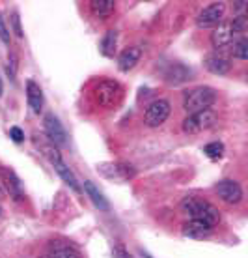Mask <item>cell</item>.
Here are the masks:
<instances>
[{
    "label": "cell",
    "mask_w": 248,
    "mask_h": 258,
    "mask_svg": "<svg viewBox=\"0 0 248 258\" xmlns=\"http://www.w3.org/2000/svg\"><path fill=\"white\" fill-rule=\"evenodd\" d=\"M10 135H12L13 142H17V144L25 141V133H23L19 127H12V129H10Z\"/></svg>",
    "instance_id": "cell-28"
},
{
    "label": "cell",
    "mask_w": 248,
    "mask_h": 258,
    "mask_svg": "<svg viewBox=\"0 0 248 258\" xmlns=\"http://www.w3.org/2000/svg\"><path fill=\"white\" fill-rule=\"evenodd\" d=\"M0 215H2V208H0Z\"/></svg>",
    "instance_id": "cell-33"
},
{
    "label": "cell",
    "mask_w": 248,
    "mask_h": 258,
    "mask_svg": "<svg viewBox=\"0 0 248 258\" xmlns=\"http://www.w3.org/2000/svg\"><path fill=\"white\" fill-rule=\"evenodd\" d=\"M0 39H2V43H4V45L10 47L12 38H10V30H8L6 21H4V17H2V13H0Z\"/></svg>",
    "instance_id": "cell-25"
},
{
    "label": "cell",
    "mask_w": 248,
    "mask_h": 258,
    "mask_svg": "<svg viewBox=\"0 0 248 258\" xmlns=\"http://www.w3.org/2000/svg\"><path fill=\"white\" fill-rule=\"evenodd\" d=\"M218 199L224 200L226 204H239L242 200V187L235 180H222L216 183L215 187Z\"/></svg>",
    "instance_id": "cell-9"
},
{
    "label": "cell",
    "mask_w": 248,
    "mask_h": 258,
    "mask_svg": "<svg viewBox=\"0 0 248 258\" xmlns=\"http://www.w3.org/2000/svg\"><path fill=\"white\" fill-rule=\"evenodd\" d=\"M116 41H118V34H116V30H108L101 41V51L105 56H114Z\"/></svg>",
    "instance_id": "cell-21"
},
{
    "label": "cell",
    "mask_w": 248,
    "mask_h": 258,
    "mask_svg": "<svg viewBox=\"0 0 248 258\" xmlns=\"http://www.w3.org/2000/svg\"><path fill=\"white\" fill-rule=\"evenodd\" d=\"M49 258H82V254L71 245H52Z\"/></svg>",
    "instance_id": "cell-20"
},
{
    "label": "cell",
    "mask_w": 248,
    "mask_h": 258,
    "mask_svg": "<svg viewBox=\"0 0 248 258\" xmlns=\"http://www.w3.org/2000/svg\"><path fill=\"white\" fill-rule=\"evenodd\" d=\"M192 77V70L191 68H187L183 64H174L168 68V71L164 73V79L168 84H174V86H178V84H183L187 81H191Z\"/></svg>",
    "instance_id": "cell-12"
},
{
    "label": "cell",
    "mask_w": 248,
    "mask_h": 258,
    "mask_svg": "<svg viewBox=\"0 0 248 258\" xmlns=\"http://www.w3.org/2000/svg\"><path fill=\"white\" fill-rule=\"evenodd\" d=\"M216 123V112L211 109L200 110V112H194V114H189L183 122V131L189 133V135H196V133H202V131H207Z\"/></svg>",
    "instance_id": "cell-4"
},
{
    "label": "cell",
    "mask_w": 248,
    "mask_h": 258,
    "mask_svg": "<svg viewBox=\"0 0 248 258\" xmlns=\"http://www.w3.org/2000/svg\"><path fill=\"white\" fill-rule=\"evenodd\" d=\"M224 13H226V4L224 2H213L207 8H204L202 12L198 13L196 25L200 28H216L222 23Z\"/></svg>",
    "instance_id": "cell-6"
},
{
    "label": "cell",
    "mask_w": 248,
    "mask_h": 258,
    "mask_svg": "<svg viewBox=\"0 0 248 258\" xmlns=\"http://www.w3.org/2000/svg\"><path fill=\"white\" fill-rule=\"evenodd\" d=\"M233 41H235V34L231 32L229 23H220V25L215 28V32L211 34V43H213V47L218 49V51L231 47Z\"/></svg>",
    "instance_id": "cell-10"
},
{
    "label": "cell",
    "mask_w": 248,
    "mask_h": 258,
    "mask_svg": "<svg viewBox=\"0 0 248 258\" xmlns=\"http://www.w3.org/2000/svg\"><path fill=\"white\" fill-rule=\"evenodd\" d=\"M142 254H144V258H151L149 254H147V252H142Z\"/></svg>",
    "instance_id": "cell-32"
},
{
    "label": "cell",
    "mask_w": 248,
    "mask_h": 258,
    "mask_svg": "<svg viewBox=\"0 0 248 258\" xmlns=\"http://www.w3.org/2000/svg\"><path fill=\"white\" fill-rule=\"evenodd\" d=\"M2 180H4V185L6 189L10 191L15 200H21L23 199V187H21V181L17 180V176L13 174L12 170H2Z\"/></svg>",
    "instance_id": "cell-19"
},
{
    "label": "cell",
    "mask_w": 248,
    "mask_h": 258,
    "mask_svg": "<svg viewBox=\"0 0 248 258\" xmlns=\"http://www.w3.org/2000/svg\"><path fill=\"white\" fill-rule=\"evenodd\" d=\"M216 101V92L209 86H196L185 94L183 97V109L189 114L200 112V110L211 109Z\"/></svg>",
    "instance_id": "cell-2"
},
{
    "label": "cell",
    "mask_w": 248,
    "mask_h": 258,
    "mask_svg": "<svg viewBox=\"0 0 248 258\" xmlns=\"http://www.w3.org/2000/svg\"><path fill=\"white\" fill-rule=\"evenodd\" d=\"M84 191L88 193V197L92 199V202H94V204H96V206L99 208L101 212H108V210H110V204H108V200L105 199V195H103L101 191L96 187V183H94V181H90V180L84 181Z\"/></svg>",
    "instance_id": "cell-18"
},
{
    "label": "cell",
    "mask_w": 248,
    "mask_h": 258,
    "mask_svg": "<svg viewBox=\"0 0 248 258\" xmlns=\"http://www.w3.org/2000/svg\"><path fill=\"white\" fill-rule=\"evenodd\" d=\"M114 258H133L123 247H114Z\"/></svg>",
    "instance_id": "cell-29"
},
{
    "label": "cell",
    "mask_w": 248,
    "mask_h": 258,
    "mask_svg": "<svg viewBox=\"0 0 248 258\" xmlns=\"http://www.w3.org/2000/svg\"><path fill=\"white\" fill-rule=\"evenodd\" d=\"M43 123H45V133H47V137L51 139V142L54 146H60V148L67 146V131L62 125L60 118L54 116L52 112H49V114H45Z\"/></svg>",
    "instance_id": "cell-7"
},
{
    "label": "cell",
    "mask_w": 248,
    "mask_h": 258,
    "mask_svg": "<svg viewBox=\"0 0 248 258\" xmlns=\"http://www.w3.org/2000/svg\"><path fill=\"white\" fill-rule=\"evenodd\" d=\"M204 152L207 154L209 159H220L224 155V144L222 142H209L204 148Z\"/></svg>",
    "instance_id": "cell-24"
},
{
    "label": "cell",
    "mask_w": 248,
    "mask_h": 258,
    "mask_svg": "<svg viewBox=\"0 0 248 258\" xmlns=\"http://www.w3.org/2000/svg\"><path fill=\"white\" fill-rule=\"evenodd\" d=\"M183 236L185 238H192V239H204V238H209L211 232H213V226L205 225L202 221H189V223H185L183 225Z\"/></svg>",
    "instance_id": "cell-11"
},
{
    "label": "cell",
    "mask_w": 248,
    "mask_h": 258,
    "mask_svg": "<svg viewBox=\"0 0 248 258\" xmlns=\"http://www.w3.org/2000/svg\"><path fill=\"white\" fill-rule=\"evenodd\" d=\"M244 4H246V2H242V0H241V2H235V8L241 12V10H244Z\"/></svg>",
    "instance_id": "cell-30"
},
{
    "label": "cell",
    "mask_w": 248,
    "mask_h": 258,
    "mask_svg": "<svg viewBox=\"0 0 248 258\" xmlns=\"http://www.w3.org/2000/svg\"><path fill=\"white\" fill-rule=\"evenodd\" d=\"M97 170L105 178L114 181H127L131 178H134V174H136V170L133 167L123 165V163H101V165H97Z\"/></svg>",
    "instance_id": "cell-8"
},
{
    "label": "cell",
    "mask_w": 248,
    "mask_h": 258,
    "mask_svg": "<svg viewBox=\"0 0 248 258\" xmlns=\"http://www.w3.org/2000/svg\"><path fill=\"white\" fill-rule=\"evenodd\" d=\"M121 84L112 81V79H101L94 86V99L97 105H101L105 109H112L120 103L121 99Z\"/></svg>",
    "instance_id": "cell-3"
},
{
    "label": "cell",
    "mask_w": 248,
    "mask_h": 258,
    "mask_svg": "<svg viewBox=\"0 0 248 258\" xmlns=\"http://www.w3.org/2000/svg\"><path fill=\"white\" fill-rule=\"evenodd\" d=\"M140 56H142L140 47H127V49H123L121 54H120V58H118V66H120V70L121 71L133 70L134 66L138 64Z\"/></svg>",
    "instance_id": "cell-14"
},
{
    "label": "cell",
    "mask_w": 248,
    "mask_h": 258,
    "mask_svg": "<svg viewBox=\"0 0 248 258\" xmlns=\"http://www.w3.org/2000/svg\"><path fill=\"white\" fill-rule=\"evenodd\" d=\"M170 101H166V99H155L153 103L147 105L146 112H144V123H146L147 127H159L162 123L168 120L170 116Z\"/></svg>",
    "instance_id": "cell-5"
},
{
    "label": "cell",
    "mask_w": 248,
    "mask_h": 258,
    "mask_svg": "<svg viewBox=\"0 0 248 258\" xmlns=\"http://www.w3.org/2000/svg\"><path fill=\"white\" fill-rule=\"evenodd\" d=\"M90 10L97 19H108L116 10L114 0H90Z\"/></svg>",
    "instance_id": "cell-17"
},
{
    "label": "cell",
    "mask_w": 248,
    "mask_h": 258,
    "mask_svg": "<svg viewBox=\"0 0 248 258\" xmlns=\"http://www.w3.org/2000/svg\"><path fill=\"white\" fill-rule=\"evenodd\" d=\"M26 97H28V105L30 109L39 114L41 109H43V92L39 88V84L36 81H28L26 83Z\"/></svg>",
    "instance_id": "cell-13"
},
{
    "label": "cell",
    "mask_w": 248,
    "mask_h": 258,
    "mask_svg": "<svg viewBox=\"0 0 248 258\" xmlns=\"http://www.w3.org/2000/svg\"><path fill=\"white\" fill-rule=\"evenodd\" d=\"M12 26H13V34L17 36V38H23L25 34H23V26H21V17H19V13L17 12H13L12 13Z\"/></svg>",
    "instance_id": "cell-26"
},
{
    "label": "cell",
    "mask_w": 248,
    "mask_h": 258,
    "mask_svg": "<svg viewBox=\"0 0 248 258\" xmlns=\"http://www.w3.org/2000/svg\"><path fill=\"white\" fill-rule=\"evenodd\" d=\"M6 71H8V75L12 77V81H15V71H17V58H15V54L10 56V64H8Z\"/></svg>",
    "instance_id": "cell-27"
},
{
    "label": "cell",
    "mask_w": 248,
    "mask_h": 258,
    "mask_svg": "<svg viewBox=\"0 0 248 258\" xmlns=\"http://www.w3.org/2000/svg\"><path fill=\"white\" fill-rule=\"evenodd\" d=\"M229 26H231V32L235 34V36H239V38H244V34H246L248 30V19L244 13H239L237 17H233V21L229 23Z\"/></svg>",
    "instance_id": "cell-22"
},
{
    "label": "cell",
    "mask_w": 248,
    "mask_h": 258,
    "mask_svg": "<svg viewBox=\"0 0 248 258\" xmlns=\"http://www.w3.org/2000/svg\"><path fill=\"white\" fill-rule=\"evenodd\" d=\"M181 212L192 221H202L205 225L215 226L220 223V212L211 202L198 197H187L181 200Z\"/></svg>",
    "instance_id": "cell-1"
},
{
    "label": "cell",
    "mask_w": 248,
    "mask_h": 258,
    "mask_svg": "<svg viewBox=\"0 0 248 258\" xmlns=\"http://www.w3.org/2000/svg\"><path fill=\"white\" fill-rule=\"evenodd\" d=\"M205 70L211 71V73H215V75H226L229 70H231V64H229V60L222 54H209L207 58H205Z\"/></svg>",
    "instance_id": "cell-15"
},
{
    "label": "cell",
    "mask_w": 248,
    "mask_h": 258,
    "mask_svg": "<svg viewBox=\"0 0 248 258\" xmlns=\"http://www.w3.org/2000/svg\"><path fill=\"white\" fill-rule=\"evenodd\" d=\"M231 54L239 60H246L248 58V41L246 38H239L231 43Z\"/></svg>",
    "instance_id": "cell-23"
},
{
    "label": "cell",
    "mask_w": 248,
    "mask_h": 258,
    "mask_svg": "<svg viewBox=\"0 0 248 258\" xmlns=\"http://www.w3.org/2000/svg\"><path fill=\"white\" fill-rule=\"evenodd\" d=\"M51 163L54 165V170L58 172V176H60V178H62V180H64L65 183L73 189V191H76V193H78V191H80V187H78V181H76L75 174L71 172V168L67 167L64 161H62V157H58V159H54V161H51Z\"/></svg>",
    "instance_id": "cell-16"
},
{
    "label": "cell",
    "mask_w": 248,
    "mask_h": 258,
    "mask_svg": "<svg viewBox=\"0 0 248 258\" xmlns=\"http://www.w3.org/2000/svg\"><path fill=\"white\" fill-rule=\"evenodd\" d=\"M2 92H4V86H2V81H0V96H2Z\"/></svg>",
    "instance_id": "cell-31"
}]
</instances>
